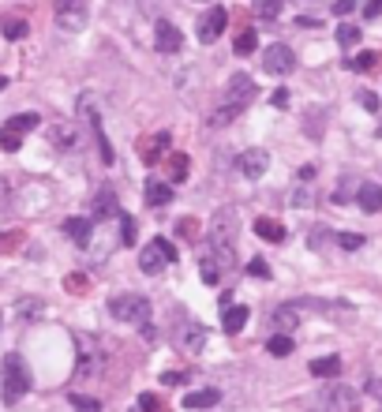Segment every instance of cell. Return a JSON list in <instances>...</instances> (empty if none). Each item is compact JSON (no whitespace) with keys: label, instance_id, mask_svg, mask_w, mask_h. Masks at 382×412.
Segmentation results:
<instances>
[{"label":"cell","instance_id":"obj_4","mask_svg":"<svg viewBox=\"0 0 382 412\" xmlns=\"http://www.w3.org/2000/svg\"><path fill=\"white\" fill-rule=\"evenodd\" d=\"M169 263H177V247H172L165 236H154L143 255H139V266H143V274H158V270H165Z\"/></svg>","mask_w":382,"mask_h":412},{"label":"cell","instance_id":"obj_29","mask_svg":"<svg viewBox=\"0 0 382 412\" xmlns=\"http://www.w3.org/2000/svg\"><path fill=\"white\" fill-rule=\"evenodd\" d=\"M169 177L177 180V184L188 180V154H172L169 158Z\"/></svg>","mask_w":382,"mask_h":412},{"label":"cell","instance_id":"obj_25","mask_svg":"<svg viewBox=\"0 0 382 412\" xmlns=\"http://www.w3.org/2000/svg\"><path fill=\"white\" fill-rule=\"evenodd\" d=\"M311 375H319V378H337V375H341V360H337V356L311 360Z\"/></svg>","mask_w":382,"mask_h":412},{"label":"cell","instance_id":"obj_46","mask_svg":"<svg viewBox=\"0 0 382 412\" xmlns=\"http://www.w3.org/2000/svg\"><path fill=\"white\" fill-rule=\"evenodd\" d=\"M292 202H296V206H308L311 195H308V191H296V195H292Z\"/></svg>","mask_w":382,"mask_h":412},{"label":"cell","instance_id":"obj_45","mask_svg":"<svg viewBox=\"0 0 382 412\" xmlns=\"http://www.w3.org/2000/svg\"><path fill=\"white\" fill-rule=\"evenodd\" d=\"M367 390H371V394H375V397L382 401V378H371V383H367Z\"/></svg>","mask_w":382,"mask_h":412},{"label":"cell","instance_id":"obj_23","mask_svg":"<svg viewBox=\"0 0 382 412\" xmlns=\"http://www.w3.org/2000/svg\"><path fill=\"white\" fill-rule=\"evenodd\" d=\"M221 263H217V255L210 252V255H203V263H199V274H203V281L206 285H217V281H221Z\"/></svg>","mask_w":382,"mask_h":412},{"label":"cell","instance_id":"obj_28","mask_svg":"<svg viewBox=\"0 0 382 412\" xmlns=\"http://www.w3.org/2000/svg\"><path fill=\"white\" fill-rule=\"evenodd\" d=\"M337 46H345V49L360 46V27L356 23H341V27H337Z\"/></svg>","mask_w":382,"mask_h":412},{"label":"cell","instance_id":"obj_38","mask_svg":"<svg viewBox=\"0 0 382 412\" xmlns=\"http://www.w3.org/2000/svg\"><path fill=\"white\" fill-rule=\"evenodd\" d=\"M337 244L345 247V252H356V247H364V236H353V233H341L337 236Z\"/></svg>","mask_w":382,"mask_h":412},{"label":"cell","instance_id":"obj_14","mask_svg":"<svg viewBox=\"0 0 382 412\" xmlns=\"http://www.w3.org/2000/svg\"><path fill=\"white\" fill-rule=\"evenodd\" d=\"M356 202H360V210L378 214V210H382V184H360Z\"/></svg>","mask_w":382,"mask_h":412},{"label":"cell","instance_id":"obj_15","mask_svg":"<svg viewBox=\"0 0 382 412\" xmlns=\"http://www.w3.org/2000/svg\"><path fill=\"white\" fill-rule=\"evenodd\" d=\"M217 401H221V394H217L214 386H206V390H191V394L184 397V408H191V412H203V408H214Z\"/></svg>","mask_w":382,"mask_h":412},{"label":"cell","instance_id":"obj_43","mask_svg":"<svg viewBox=\"0 0 382 412\" xmlns=\"http://www.w3.org/2000/svg\"><path fill=\"white\" fill-rule=\"evenodd\" d=\"M382 15V0H367V8H364V19H378Z\"/></svg>","mask_w":382,"mask_h":412},{"label":"cell","instance_id":"obj_35","mask_svg":"<svg viewBox=\"0 0 382 412\" xmlns=\"http://www.w3.org/2000/svg\"><path fill=\"white\" fill-rule=\"evenodd\" d=\"M120 240L135 244V218H132V214H120Z\"/></svg>","mask_w":382,"mask_h":412},{"label":"cell","instance_id":"obj_41","mask_svg":"<svg viewBox=\"0 0 382 412\" xmlns=\"http://www.w3.org/2000/svg\"><path fill=\"white\" fill-rule=\"evenodd\" d=\"M334 15H353L356 12V0H334Z\"/></svg>","mask_w":382,"mask_h":412},{"label":"cell","instance_id":"obj_30","mask_svg":"<svg viewBox=\"0 0 382 412\" xmlns=\"http://www.w3.org/2000/svg\"><path fill=\"white\" fill-rule=\"evenodd\" d=\"M0 30H4V38H8V41L27 38V23H23V19H4V23H0Z\"/></svg>","mask_w":382,"mask_h":412},{"label":"cell","instance_id":"obj_26","mask_svg":"<svg viewBox=\"0 0 382 412\" xmlns=\"http://www.w3.org/2000/svg\"><path fill=\"white\" fill-rule=\"evenodd\" d=\"M41 124V116L38 113H19V116H12V121H8V128H12V132H34V128Z\"/></svg>","mask_w":382,"mask_h":412},{"label":"cell","instance_id":"obj_16","mask_svg":"<svg viewBox=\"0 0 382 412\" xmlns=\"http://www.w3.org/2000/svg\"><path fill=\"white\" fill-rule=\"evenodd\" d=\"M64 233H68L79 247H86V244H90V236H94V221L90 218H68V221H64Z\"/></svg>","mask_w":382,"mask_h":412},{"label":"cell","instance_id":"obj_34","mask_svg":"<svg viewBox=\"0 0 382 412\" xmlns=\"http://www.w3.org/2000/svg\"><path fill=\"white\" fill-rule=\"evenodd\" d=\"M68 401H71V408H75V412H102V405H97V401H94V397H83V394H71Z\"/></svg>","mask_w":382,"mask_h":412},{"label":"cell","instance_id":"obj_2","mask_svg":"<svg viewBox=\"0 0 382 412\" xmlns=\"http://www.w3.org/2000/svg\"><path fill=\"white\" fill-rule=\"evenodd\" d=\"M27 390H30V371H27L23 356H19V352L4 356V401H8V405H15Z\"/></svg>","mask_w":382,"mask_h":412},{"label":"cell","instance_id":"obj_1","mask_svg":"<svg viewBox=\"0 0 382 412\" xmlns=\"http://www.w3.org/2000/svg\"><path fill=\"white\" fill-rule=\"evenodd\" d=\"M206 240H210V252L217 255V263L225 270L236 263V210L225 206L210 218V229H206Z\"/></svg>","mask_w":382,"mask_h":412},{"label":"cell","instance_id":"obj_42","mask_svg":"<svg viewBox=\"0 0 382 412\" xmlns=\"http://www.w3.org/2000/svg\"><path fill=\"white\" fill-rule=\"evenodd\" d=\"M161 383H165V386H184V383H188V375H184V371H165V375H161Z\"/></svg>","mask_w":382,"mask_h":412},{"label":"cell","instance_id":"obj_13","mask_svg":"<svg viewBox=\"0 0 382 412\" xmlns=\"http://www.w3.org/2000/svg\"><path fill=\"white\" fill-rule=\"evenodd\" d=\"M90 218L94 221H105V218H116V195L109 191V188H102L94 195V206H90Z\"/></svg>","mask_w":382,"mask_h":412},{"label":"cell","instance_id":"obj_24","mask_svg":"<svg viewBox=\"0 0 382 412\" xmlns=\"http://www.w3.org/2000/svg\"><path fill=\"white\" fill-rule=\"evenodd\" d=\"M255 233L263 236V240H270V244H281V240H285V229H281L278 221H270V218H259V221H255Z\"/></svg>","mask_w":382,"mask_h":412},{"label":"cell","instance_id":"obj_20","mask_svg":"<svg viewBox=\"0 0 382 412\" xmlns=\"http://www.w3.org/2000/svg\"><path fill=\"white\" fill-rule=\"evenodd\" d=\"M143 195H146V202H150V206H165V202L172 199V188L150 177V180H146V188H143Z\"/></svg>","mask_w":382,"mask_h":412},{"label":"cell","instance_id":"obj_44","mask_svg":"<svg viewBox=\"0 0 382 412\" xmlns=\"http://www.w3.org/2000/svg\"><path fill=\"white\" fill-rule=\"evenodd\" d=\"M371 64H375V57H371V53H364V57H353V60H348V68H371Z\"/></svg>","mask_w":382,"mask_h":412},{"label":"cell","instance_id":"obj_22","mask_svg":"<svg viewBox=\"0 0 382 412\" xmlns=\"http://www.w3.org/2000/svg\"><path fill=\"white\" fill-rule=\"evenodd\" d=\"M296 322H300V315H296V303H285V308H278V311H274V327H278L281 334L296 330Z\"/></svg>","mask_w":382,"mask_h":412},{"label":"cell","instance_id":"obj_40","mask_svg":"<svg viewBox=\"0 0 382 412\" xmlns=\"http://www.w3.org/2000/svg\"><path fill=\"white\" fill-rule=\"evenodd\" d=\"M247 274H251V277H270V266L263 263V259H251V263H247Z\"/></svg>","mask_w":382,"mask_h":412},{"label":"cell","instance_id":"obj_9","mask_svg":"<svg viewBox=\"0 0 382 412\" xmlns=\"http://www.w3.org/2000/svg\"><path fill=\"white\" fill-rule=\"evenodd\" d=\"M57 23L64 30H83L86 27V0H60L57 4Z\"/></svg>","mask_w":382,"mask_h":412},{"label":"cell","instance_id":"obj_11","mask_svg":"<svg viewBox=\"0 0 382 412\" xmlns=\"http://www.w3.org/2000/svg\"><path fill=\"white\" fill-rule=\"evenodd\" d=\"M255 94H259V86L251 83V75L236 71L233 79H228V90H225L228 105H236V109H240V105H247V102H251V97H255Z\"/></svg>","mask_w":382,"mask_h":412},{"label":"cell","instance_id":"obj_6","mask_svg":"<svg viewBox=\"0 0 382 412\" xmlns=\"http://www.w3.org/2000/svg\"><path fill=\"white\" fill-rule=\"evenodd\" d=\"M322 412H356V390L345 383H330L319 397Z\"/></svg>","mask_w":382,"mask_h":412},{"label":"cell","instance_id":"obj_12","mask_svg":"<svg viewBox=\"0 0 382 412\" xmlns=\"http://www.w3.org/2000/svg\"><path fill=\"white\" fill-rule=\"evenodd\" d=\"M184 46V38H180V30L169 23V19H158L154 23V49L158 53H177Z\"/></svg>","mask_w":382,"mask_h":412},{"label":"cell","instance_id":"obj_31","mask_svg":"<svg viewBox=\"0 0 382 412\" xmlns=\"http://www.w3.org/2000/svg\"><path fill=\"white\" fill-rule=\"evenodd\" d=\"M255 49H259V34H255V30H244V34L236 38V53H240V57H251Z\"/></svg>","mask_w":382,"mask_h":412},{"label":"cell","instance_id":"obj_7","mask_svg":"<svg viewBox=\"0 0 382 412\" xmlns=\"http://www.w3.org/2000/svg\"><path fill=\"white\" fill-rule=\"evenodd\" d=\"M263 68H266L270 75H289L292 68H296V53H292L289 46H266Z\"/></svg>","mask_w":382,"mask_h":412},{"label":"cell","instance_id":"obj_27","mask_svg":"<svg viewBox=\"0 0 382 412\" xmlns=\"http://www.w3.org/2000/svg\"><path fill=\"white\" fill-rule=\"evenodd\" d=\"M266 352L270 356H289L292 352V338H289V334H274V338H266Z\"/></svg>","mask_w":382,"mask_h":412},{"label":"cell","instance_id":"obj_48","mask_svg":"<svg viewBox=\"0 0 382 412\" xmlns=\"http://www.w3.org/2000/svg\"><path fill=\"white\" fill-rule=\"evenodd\" d=\"M0 90H4V79H0Z\"/></svg>","mask_w":382,"mask_h":412},{"label":"cell","instance_id":"obj_10","mask_svg":"<svg viewBox=\"0 0 382 412\" xmlns=\"http://www.w3.org/2000/svg\"><path fill=\"white\" fill-rule=\"evenodd\" d=\"M236 169L244 172L247 180H259L270 169V154H266V150H259V146H251V150H244V154L236 158Z\"/></svg>","mask_w":382,"mask_h":412},{"label":"cell","instance_id":"obj_36","mask_svg":"<svg viewBox=\"0 0 382 412\" xmlns=\"http://www.w3.org/2000/svg\"><path fill=\"white\" fill-rule=\"evenodd\" d=\"M360 102H364V109H367V113H382V97H378V94L360 90Z\"/></svg>","mask_w":382,"mask_h":412},{"label":"cell","instance_id":"obj_3","mask_svg":"<svg viewBox=\"0 0 382 412\" xmlns=\"http://www.w3.org/2000/svg\"><path fill=\"white\" fill-rule=\"evenodd\" d=\"M109 315L116 322H143L150 315V300L139 296V292H120V296L109 300Z\"/></svg>","mask_w":382,"mask_h":412},{"label":"cell","instance_id":"obj_19","mask_svg":"<svg viewBox=\"0 0 382 412\" xmlns=\"http://www.w3.org/2000/svg\"><path fill=\"white\" fill-rule=\"evenodd\" d=\"M244 322H247V308H244V303L225 308V315H221V330L225 334H240V330H244Z\"/></svg>","mask_w":382,"mask_h":412},{"label":"cell","instance_id":"obj_5","mask_svg":"<svg viewBox=\"0 0 382 412\" xmlns=\"http://www.w3.org/2000/svg\"><path fill=\"white\" fill-rule=\"evenodd\" d=\"M206 341H210V334H206L203 322L184 319L180 327H177V349H184L188 356H199V352L206 349Z\"/></svg>","mask_w":382,"mask_h":412},{"label":"cell","instance_id":"obj_8","mask_svg":"<svg viewBox=\"0 0 382 412\" xmlns=\"http://www.w3.org/2000/svg\"><path fill=\"white\" fill-rule=\"evenodd\" d=\"M225 23H228V12H225V8H210V12H206V15L199 19V27H195V34H199V41H203V46H210V41H217V38H221Z\"/></svg>","mask_w":382,"mask_h":412},{"label":"cell","instance_id":"obj_21","mask_svg":"<svg viewBox=\"0 0 382 412\" xmlns=\"http://www.w3.org/2000/svg\"><path fill=\"white\" fill-rule=\"evenodd\" d=\"M169 143H172V135H169V132L154 135V139H150V143H143V158L150 161V165H154V161H158V158H161V154H165V150H169Z\"/></svg>","mask_w":382,"mask_h":412},{"label":"cell","instance_id":"obj_17","mask_svg":"<svg viewBox=\"0 0 382 412\" xmlns=\"http://www.w3.org/2000/svg\"><path fill=\"white\" fill-rule=\"evenodd\" d=\"M296 308H311V311H322V315H353V308H348V303H337V300H311V296H303V300H296Z\"/></svg>","mask_w":382,"mask_h":412},{"label":"cell","instance_id":"obj_18","mask_svg":"<svg viewBox=\"0 0 382 412\" xmlns=\"http://www.w3.org/2000/svg\"><path fill=\"white\" fill-rule=\"evenodd\" d=\"M49 139H53V146H60V150H71L75 143H79V132H75V128L71 124H53L49 128Z\"/></svg>","mask_w":382,"mask_h":412},{"label":"cell","instance_id":"obj_39","mask_svg":"<svg viewBox=\"0 0 382 412\" xmlns=\"http://www.w3.org/2000/svg\"><path fill=\"white\" fill-rule=\"evenodd\" d=\"M236 113H240L236 105H228V102H225V105H221V113H214V116H210V124H225V121H233Z\"/></svg>","mask_w":382,"mask_h":412},{"label":"cell","instance_id":"obj_47","mask_svg":"<svg viewBox=\"0 0 382 412\" xmlns=\"http://www.w3.org/2000/svg\"><path fill=\"white\" fill-rule=\"evenodd\" d=\"M68 289L71 292H83V277H68Z\"/></svg>","mask_w":382,"mask_h":412},{"label":"cell","instance_id":"obj_32","mask_svg":"<svg viewBox=\"0 0 382 412\" xmlns=\"http://www.w3.org/2000/svg\"><path fill=\"white\" fill-rule=\"evenodd\" d=\"M255 15L259 19H278L281 15V0H255Z\"/></svg>","mask_w":382,"mask_h":412},{"label":"cell","instance_id":"obj_33","mask_svg":"<svg viewBox=\"0 0 382 412\" xmlns=\"http://www.w3.org/2000/svg\"><path fill=\"white\" fill-rule=\"evenodd\" d=\"M19 146H23V135H19V132H12V128H0V150H19Z\"/></svg>","mask_w":382,"mask_h":412},{"label":"cell","instance_id":"obj_37","mask_svg":"<svg viewBox=\"0 0 382 412\" xmlns=\"http://www.w3.org/2000/svg\"><path fill=\"white\" fill-rule=\"evenodd\" d=\"M139 408H143V412H165V405H161L154 394H143V397H139Z\"/></svg>","mask_w":382,"mask_h":412}]
</instances>
